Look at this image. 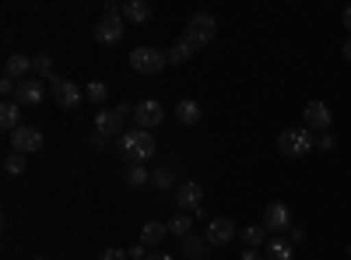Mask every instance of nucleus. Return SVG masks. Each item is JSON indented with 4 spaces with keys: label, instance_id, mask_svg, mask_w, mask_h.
I'll return each instance as SVG.
<instances>
[{
    "label": "nucleus",
    "instance_id": "nucleus-1",
    "mask_svg": "<svg viewBox=\"0 0 351 260\" xmlns=\"http://www.w3.org/2000/svg\"><path fill=\"white\" fill-rule=\"evenodd\" d=\"M120 152H123V155H127L130 162L144 165L148 158H155L158 144H155L152 130H130V134H123V137H120Z\"/></svg>",
    "mask_w": 351,
    "mask_h": 260
},
{
    "label": "nucleus",
    "instance_id": "nucleus-2",
    "mask_svg": "<svg viewBox=\"0 0 351 260\" xmlns=\"http://www.w3.org/2000/svg\"><path fill=\"white\" fill-rule=\"evenodd\" d=\"M215 32H218V21H215V14H208V11H197V14H190V25H186V43L193 46V53L197 49H208L211 43H215Z\"/></svg>",
    "mask_w": 351,
    "mask_h": 260
},
{
    "label": "nucleus",
    "instance_id": "nucleus-3",
    "mask_svg": "<svg viewBox=\"0 0 351 260\" xmlns=\"http://www.w3.org/2000/svg\"><path fill=\"white\" fill-rule=\"evenodd\" d=\"M127 32V21H123V8H116V4H106L102 11V21L95 25V39L102 46H112V43H120Z\"/></svg>",
    "mask_w": 351,
    "mask_h": 260
},
{
    "label": "nucleus",
    "instance_id": "nucleus-4",
    "mask_svg": "<svg viewBox=\"0 0 351 260\" xmlns=\"http://www.w3.org/2000/svg\"><path fill=\"white\" fill-rule=\"evenodd\" d=\"M309 148H316V137L309 134V127L281 130V137H278V152H281L285 158H302Z\"/></svg>",
    "mask_w": 351,
    "mask_h": 260
},
{
    "label": "nucleus",
    "instance_id": "nucleus-5",
    "mask_svg": "<svg viewBox=\"0 0 351 260\" xmlns=\"http://www.w3.org/2000/svg\"><path fill=\"white\" fill-rule=\"evenodd\" d=\"M165 64H169V53H162V49H155V46H137V49L130 53V67H134L137 74H158Z\"/></svg>",
    "mask_w": 351,
    "mask_h": 260
},
{
    "label": "nucleus",
    "instance_id": "nucleus-6",
    "mask_svg": "<svg viewBox=\"0 0 351 260\" xmlns=\"http://www.w3.org/2000/svg\"><path fill=\"white\" fill-rule=\"evenodd\" d=\"M130 106L127 102H120L116 109H102V113H95V134H102V137H116L123 130V120L130 117Z\"/></svg>",
    "mask_w": 351,
    "mask_h": 260
},
{
    "label": "nucleus",
    "instance_id": "nucleus-7",
    "mask_svg": "<svg viewBox=\"0 0 351 260\" xmlns=\"http://www.w3.org/2000/svg\"><path fill=\"white\" fill-rule=\"evenodd\" d=\"M49 92H53V102L60 106V109H77L81 99H84V92L77 88L71 78H53L49 81Z\"/></svg>",
    "mask_w": 351,
    "mask_h": 260
},
{
    "label": "nucleus",
    "instance_id": "nucleus-8",
    "mask_svg": "<svg viewBox=\"0 0 351 260\" xmlns=\"http://www.w3.org/2000/svg\"><path fill=\"white\" fill-rule=\"evenodd\" d=\"M162 117H165V109H162L158 99H141V102L134 106V123H137V130H152V127H158Z\"/></svg>",
    "mask_w": 351,
    "mask_h": 260
},
{
    "label": "nucleus",
    "instance_id": "nucleus-9",
    "mask_svg": "<svg viewBox=\"0 0 351 260\" xmlns=\"http://www.w3.org/2000/svg\"><path fill=\"white\" fill-rule=\"evenodd\" d=\"M176 204H180V211H200L204 208V187L197 180H186L176 187Z\"/></svg>",
    "mask_w": 351,
    "mask_h": 260
},
{
    "label": "nucleus",
    "instance_id": "nucleus-10",
    "mask_svg": "<svg viewBox=\"0 0 351 260\" xmlns=\"http://www.w3.org/2000/svg\"><path fill=\"white\" fill-rule=\"evenodd\" d=\"M11 148H14L18 155L39 152V148H43V130H39V127H18V130L11 134Z\"/></svg>",
    "mask_w": 351,
    "mask_h": 260
},
{
    "label": "nucleus",
    "instance_id": "nucleus-11",
    "mask_svg": "<svg viewBox=\"0 0 351 260\" xmlns=\"http://www.w3.org/2000/svg\"><path fill=\"white\" fill-rule=\"evenodd\" d=\"M43 99H46V84H43L39 78L21 81V84H18V92H14V102H18V106H28V109L43 106Z\"/></svg>",
    "mask_w": 351,
    "mask_h": 260
},
{
    "label": "nucleus",
    "instance_id": "nucleus-12",
    "mask_svg": "<svg viewBox=\"0 0 351 260\" xmlns=\"http://www.w3.org/2000/svg\"><path fill=\"white\" fill-rule=\"evenodd\" d=\"M267 233H285V228H291V211L288 204H281V200H274V204H267V211H263V222H260Z\"/></svg>",
    "mask_w": 351,
    "mask_h": 260
},
{
    "label": "nucleus",
    "instance_id": "nucleus-13",
    "mask_svg": "<svg viewBox=\"0 0 351 260\" xmlns=\"http://www.w3.org/2000/svg\"><path fill=\"white\" fill-rule=\"evenodd\" d=\"M236 233H239V228H236V222H232V218H211L208 222V243L211 246L232 243V239H236Z\"/></svg>",
    "mask_w": 351,
    "mask_h": 260
},
{
    "label": "nucleus",
    "instance_id": "nucleus-14",
    "mask_svg": "<svg viewBox=\"0 0 351 260\" xmlns=\"http://www.w3.org/2000/svg\"><path fill=\"white\" fill-rule=\"evenodd\" d=\"M28 74H32V56H25V53H11L8 60H4V78L11 81H28Z\"/></svg>",
    "mask_w": 351,
    "mask_h": 260
},
{
    "label": "nucleus",
    "instance_id": "nucleus-15",
    "mask_svg": "<svg viewBox=\"0 0 351 260\" xmlns=\"http://www.w3.org/2000/svg\"><path fill=\"white\" fill-rule=\"evenodd\" d=\"M302 120H306V127L309 130H330V109L324 106V102H309L306 109H302Z\"/></svg>",
    "mask_w": 351,
    "mask_h": 260
},
{
    "label": "nucleus",
    "instance_id": "nucleus-16",
    "mask_svg": "<svg viewBox=\"0 0 351 260\" xmlns=\"http://www.w3.org/2000/svg\"><path fill=\"white\" fill-rule=\"evenodd\" d=\"M165 236H169V225H162V222H144L141 225V246H162Z\"/></svg>",
    "mask_w": 351,
    "mask_h": 260
},
{
    "label": "nucleus",
    "instance_id": "nucleus-17",
    "mask_svg": "<svg viewBox=\"0 0 351 260\" xmlns=\"http://www.w3.org/2000/svg\"><path fill=\"white\" fill-rule=\"evenodd\" d=\"M208 250H211L208 236H186L183 239V257L186 260H208Z\"/></svg>",
    "mask_w": 351,
    "mask_h": 260
},
{
    "label": "nucleus",
    "instance_id": "nucleus-18",
    "mask_svg": "<svg viewBox=\"0 0 351 260\" xmlns=\"http://www.w3.org/2000/svg\"><path fill=\"white\" fill-rule=\"evenodd\" d=\"M123 21H134V25L152 21V4H144V0H127L123 4Z\"/></svg>",
    "mask_w": 351,
    "mask_h": 260
},
{
    "label": "nucleus",
    "instance_id": "nucleus-19",
    "mask_svg": "<svg viewBox=\"0 0 351 260\" xmlns=\"http://www.w3.org/2000/svg\"><path fill=\"white\" fill-rule=\"evenodd\" d=\"M263 253H267V260H295V246H291L288 239H267V246H263Z\"/></svg>",
    "mask_w": 351,
    "mask_h": 260
},
{
    "label": "nucleus",
    "instance_id": "nucleus-20",
    "mask_svg": "<svg viewBox=\"0 0 351 260\" xmlns=\"http://www.w3.org/2000/svg\"><path fill=\"white\" fill-rule=\"evenodd\" d=\"M18 117H21V106L14 102V99H8L4 106H0V127H4L8 134H14L21 123H18Z\"/></svg>",
    "mask_w": 351,
    "mask_h": 260
},
{
    "label": "nucleus",
    "instance_id": "nucleus-21",
    "mask_svg": "<svg viewBox=\"0 0 351 260\" xmlns=\"http://www.w3.org/2000/svg\"><path fill=\"white\" fill-rule=\"evenodd\" d=\"M176 120H180L183 127H193V123H200V106H197L193 99H183L180 106H176Z\"/></svg>",
    "mask_w": 351,
    "mask_h": 260
},
{
    "label": "nucleus",
    "instance_id": "nucleus-22",
    "mask_svg": "<svg viewBox=\"0 0 351 260\" xmlns=\"http://www.w3.org/2000/svg\"><path fill=\"white\" fill-rule=\"evenodd\" d=\"M243 243H246V250L267 246V228H263V225H246L243 228Z\"/></svg>",
    "mask_w": 351,
    "mask_h": 260
},
{
    "label": "nucleus",
    "instance_id": "nucleus-23",
    "mask_svg": "<svg viewBox=\"0 0 351 260\" xmlns=\"http://www.w3.org/2000/svg\"><path fill=\"white\" fill-rule=\"evenodd\" d=\"M169 233L172 236H180V239H186V236H193V218L186 215V211H180L172 222H169Z\"/></svg>",
    "mask_w": 351,
    "mask_h": 260
},
{
    "label": "nucleus",
    "instance_id": "nucleus-24",
    "mask_svg": "<svg viewBox=\"0 0 351 260\" xmlns=\"http://www.w3.org/2000/svg\"><path fill=\"white\" fill-rule=\"evenodd\" d=\"M123 180L130 183V187H144L152 180V169H144V165H137V162H130V169L123 172Z\"/></svg>",
    "mask_w": 351,
    "mask_h": 260
},
{
    "label": "nucleus",
    "instance_id": "nucleus-25",
    "mask_svg": "<svg viewBox=\"0 0 351 260\" xmlns=\"http://www.w3.org/2000/svg\"><path fill=\"white\" fill-rule=\"evenodd\" d=\"M32 74H36V78H49V81H53V56H49V53L32 56Z\"/></svg>",
    "mask_w": 351,
    "mask_h": 260
},
{
    "label": "nucleus",
    "instance_id": "nucleus-26",
    "mask_svg": "<svg viewBox=\"0 0 351 260\" xmlns=\"http://www.w3.org/2000/svg\"><path fill=\"white\" fill-rule=\"evenodd\" d=\"M190 56H193V46H190L186 39H180V43L169 49V64H186Z\"/></svg>",
    "mask_w": 351,
    "mask_h": 260
},
{
    "label": "nucleus",
    "instance_id": "nucleus-27",
    "mask_svg": "<svg viewBox=\"0 0 351 260\" xmlns=\"http://www.w3.org/2000/svg\"><path fill=\"white\" fill-rule=\"evenodd\" d=\"M106 95H109V84H106V81H88L84 99H92V102H106Z\"/></svg>",
    "mask_w": 351,
    "mask_h": 260
},
{
    "label": "nucleus",
    "instance_id": "nucleus-28",
    "mask_svg": "<svg viewBox=\"0 0 351 260\" xmlns=\"http://www.w3.org/2000/svg\"><path fill=\"white\" fill-rule=\"evenodd\" d=\"M4 172H8V176H21V172H25V155L11 152V155L4 158Z\"/></svg>",
    "mask_w": 351,
    "mask_h": 260
},
{
    "label": "nucleus",
    "instance_id": "nucleus-29",
    "mask_svg": "<svg viewBox=\"0 0 351 260\" xmlns=\"http://www.w3.org/2000/svg\"><path fill=\"white\" fill-rule=\"evenodd\" d=\"M152 183L158 190H172V172L169 169H152Z\"/></svg>",
    "mask_w": 351,
    "mask_h": 260
},
{
    "label": "nucleus",
    "instance_id": "nucleus-30",
    "mask_svg": "<svg viewBox=\"0 0 351 260\" xmlns=\"http://www.w3.org/2000/svg\"><path fill=\"white\" fill-rule=\"evenodd\" d=\"M316 148H319V152H334V148H337V137H334L330 130L319 134V137H316Z\"/></svg>",
    "mask_w": 351,
    "mask_h": 260
},
{
    "label": "nucleus",
    "instance_id": "nucleus-31",
    "mask_svg": "<svg viewBox=\"0 0 351 260\" xmlns=\"http://www.w3.org/2000/svg\"><path fill=\"white\" fill-rule=\"evenodd\" d=\"M0 92H4V95H14V92H18V81H11V78H0Z\"/></svg>",
    "mask_w": 351,
    "mask_h": 260
},
{
    "label": "nucleus",
    "instance_id": "nucleus-32",
    "mask_svg": "<svg viewBox=\"0 0 351 260\" xmlns=\"http://www.w3.org/2000/svg\"><path fill=\"white\" fill-rule=\"evenodd\" d=\"M302 239H306V233H302V225H291V239H288V243L295 246V243H302Z\"/></svg>",
    "mask_w": 351,
    "mask_h": 260
},
{
    "label": "nucleus",
    "instance_id": "nucleus-33",
    "mask_svg": "<svg viewBox=\"0 0 351 260\" xmlns=\"http://www.w3.org/2000/svg\"><path fill=\"white\" fill-rule=\"evenodd\" d=\"M99 260H127V253H123V250H106Z\"/></svg>",
    "mask_w": 351,
    "mask_h": 260
},
{
    "label": "nucleus",
    "instance_id": "nucleus-34",
    "mask_svg": "<svg viewBox=\"0 0 351 260\" xmlns=\"http://www.w3.org/2000/svg\"><path fill=\"white\" fill-rule=\"evenodd\" d=\"M243 260H267V253H260V250H246Z\"/></svg>",
    "mask_w": 351,
    "mask_h": 260
},
{
    "label": "nucleus",
    "instance_id": "nucleus-35",
    "mask_svg": "<svg viewBox=\"0 0 351 260\" xmlns=\"http://www.w3.org/2000/svg\"><path fill=\"white\" fill-rule=\"evenodd\" d=\"M102 141H106L102 134H88V144H92V148H102Z\"/></svg>",
    "mask_w": 351,
    "mask_h": 260
},
{
    "label": "nucleus",
    "instance_id": "nucleus-36",
    "mask_svg": "<svg viewBox=\"0 0 351 260\" xmlns=\"http://www.w3.org/2000/svg\"><path fill=\"white\" fill-rule=\"evenodd\" d=\"M144 260H172V257H169V253H162V250H158V253H148V257H144Z\"/></svg>",
    "mask_w": 351,
    "mask_h": 260
},
{
    "label": "nucleus",
    "instance_id": "nucleus-37",
    "mask_svg": "<svg viewBox=\"0 0 351 260\" xmlns=\"http://www.w3.org/2000/svg\"><path fill=\"white\" fill-rule=\"evenodd\" d=\"M344 28L351 32V8H344Z\"/></svg>",
    "mask_w": 351,
    "mask_h": 260
},
{
    "label": "nucleus",
    "instance_id": "nucleus-38",
    "mask_svg": "<svg viewBox=\"0 0 351 260\" xmlns=\"http://www.w3.org/2000/svg\"><path fill=\"white\" fill-rule=\"evenodd\" d=\"M344 60H351V39L344 43Z\"/></svg>",
    "mask_w": 351,
    "mask_h": 260
},
{
    "label": "nucleus",
    "instance_id": "nucleus-39",
    "mask_svg": "<svg viewBox=\"0 0 351 260\" xmlns=\"http://www.w3.org/2000/svg\"><path fill=\"white\" fill-rule=\"evenodd\" d=\"M348 257H351V246H348Z\"/></svg>",
    "mask_w": 351,
    "mask_h": 260
}]
</instances>
